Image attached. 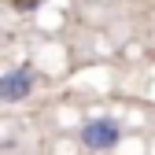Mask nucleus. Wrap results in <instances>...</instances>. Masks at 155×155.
Returning a JSON list of instances; mask_svg holds the SVG:
<instances>
[{
	"instance_id": "f257e3e1",
	"label": "nucleus",
	"mask_w": 155,
	"mask_h": 155,
	"mask_svg": "<svg viewBox=\"0 0 155 155\" xmlns=\"http://www.w3.org/2000/svg\"><path fill=\"white\" fill-rule=\"evenodd\" d=\"M78 137H81L85 148L104 151V148H114V144H118L122 129H118V122H111V118H92V122L81 126V133H78Z\"/></svg>"
},
{
	"instance_id": "7ed1b4c3",
	"label": "nucleus",
	"mask_w": 155,
	"mask_h": 155,
	"mask_svg": "<svg viewBox=\"0 0 155 155\" xmlns=\"http://www.w3.org/2000/svg\"><path fill=\"white\" fill-rule=\"evenodd\" d=\"M15 4H18V8H22V11H30V8L37 4V0H15Z\"/></svg>"
},
{
	"instance_id": "f03ea898",
	"label": "nucleus",
	"mask_w": 155,
	"mask_h": 155,
	"mask_svg": "<svg viewBox=\"0 0 155 155\" xmlns=\"http://www.w3.org/2000/svg\"><path fill=\"white\" fill-rule=\"evenodd\" d=\"M30 92H33V74L26 67H18V70L0 78V100L4 104H18V100H26Z\"/></svg>"
}]
</instances>
